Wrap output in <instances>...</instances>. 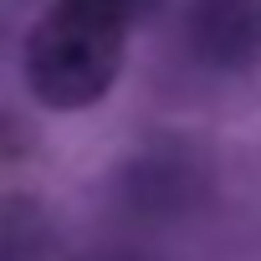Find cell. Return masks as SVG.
I'll use <instances>...</instances> for the list:
<instances>
[{"label":"cell","instance_id":"cell-1","mask_svg":"<svg viewBox=\"0 0 261 261\" xmlns=\"http://www.w3.org/2000/svg\"><path fill=\"white\" fill-rule=\"evenodd\" d=\"M128 31L134 26H123L92 6L51 0L46 16L31 26L26 57H21L31 97L57 113H77V108H92L97 97H108V87L123 72Z\"/></svg>","mask_w":261,"mask_h":261},{"label":"cell","instance_id":"cell-2","mask_svg":"<svg viewBox=\"0 0 261 261\" xmlns=\"http://www.w3.org/2000/svg\"><path fill=\"white\" fill-rule=\"evenodd\" d=\"M77 6H92V11H102V16H113V21H123V26H134L154 0H77Z\"/></svg>","mask_w":261,"mask_h":261},{"label":"cell","instance_id":"cell-3","mask_svg":"<svg viewBox=\"0 0 261 261\" xmlns=\"http://www.w3.org/2000/svg\"><path fill=\"white\" fill-rule=\"evenodd\" d=\"M256 26H261V6H256Z\"/></svg>","mask_w":261,"mask_h":261}]
</instances>
